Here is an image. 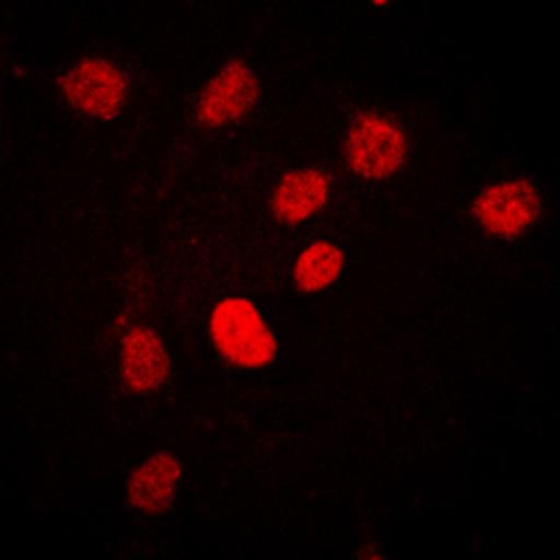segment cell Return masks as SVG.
I'll return each mask as SVG.
<instances>
[{"mask_svg":"<svg viewBox=\"0 0 560 560\" xmlns=\"http://www.w3.org/2000/svg\"><path fill=\"white\" fill-rule=\"evenodd\" d=\"M409 158V135L389 115L364 109L342 135V163L353 177L384 183L401 172Z\"/></svg>","mask_w":560,"mask_h":560,"instance_id":"1","label":"cell"},{"mask_svg":"<svg viewBox=\"0 0 560 560\" xmlns=\"http://www.w3.org/2000/svg\"><path fill=\"white\" fill-rule=\"evenodd\" d=\"M210 342L219 357L238 370L267 368L278 357V339L247 298H222L208 317Z\"/></svg>","mask_w":560,"mask_h":560,"instance_id":"2","label":"cell"},{"mask_svg":"<svg viewBox=\"0 0 560 560\" xmlns=\"http://www.w3.org/2000/svg\"><path fill=\"white\" fill-rule=\"evenodd\" d=\"M57 90L65 107L90 121H115L129 102V73L109 57H84L62 70Z\"/></svg>","mask_w":560,"mask_h":560,"instance_id":"3","label":"cell"},{"mask_svg":"<svg viewBox=\"0 0 560 560\" xmlns=\"http://www.w3.org/2000/svg\"><path fill=\"white\" fill-rule=\"evenodd\" d=\"M544 199L533 179H499L485 185L471 202V219L482 233L499 242L522 238L541 219Z\"/></svg>","mask_w":560,"mask_h":560,"instance_id":"4","label":"cell"},{"mask_svg":"<svg viewBox=\"0 0 560 560\" xmlns=\"http://www.w3.org/2000/svg\"><path fill=\"white\" fill-rule=\"evenodd\" d=\"M261 102V79L244 59H230L199 90L194 118L202 129H224L247 118Z\"/></svg>","mask_w":560,"mask_h":560,"instance_id":"5","label":"cell"},{"mask_svg":"<svg viewBox=\"0 0 560 560\" xmlns=\"http://www.w3.org/2000/svg\"><path fill=\"white\" fill-rule=\"evenodd\" d=\"M172 376V353L152 325H135L118 345V378L132 395L158 393Z\"/></svg>","mask_w":560,"mask_h":560,"instance_id":"6","label":"cell"},{"mask_svg":"<svg viewBox=\"0 0 560 560\" xmlns=\"http://www.w3.org/2000/svg\"><path fill=\"white\" fill-rule=\"evenodd\" d=\"M334 197V177L323 168H292V172L280 174L269 194V210L272 219L280 224H303L323 213Z\"/></svg>","mask_w":560,"mask_h":560,"instance_id":"7","label":"cell"},{"mask_svg":"<svg viewBox=\"0 0 560 560\" xmlns=\"http://www.w3.org/2000/svg\"><path fill=\"white\" fill-rule=\"evenodd\" d=\"M183 465L172 452H154L129 474L127 499L138 513L160 516L174 508Z\"/></svg>","mask_w":560,"mask_h":560,"instance_id":"8","label":"cell"},{"mask_svg":"<svg viewBox=\"0 0 560 560\" xmlns=\"http://www.w3.org/2000/svg\"><path fill=\"white\" fill-rule=\"evenodd\" d=\"M345 249L337 247L331 242H314L308 247L300 249V255L294 258L292 267V280L298 292L317 294L325 292L328 287H334L345 272Z\"/></svg>","mask_w":560,"mask_h":560,"instance_id":"9","label":"cell"}]
</instances>
